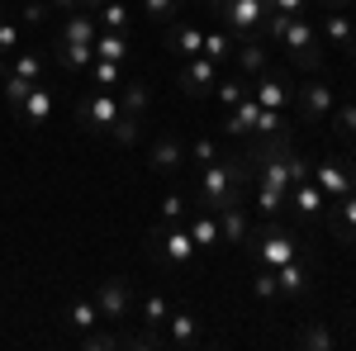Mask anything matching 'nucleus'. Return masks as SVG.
<instances>
[{
  "label": "nucleus",
  "mask_w": 356,
  "mask_h": 351,
  "mask_svg": "<svg viewBox=\"0 0 356 351\" xmlns=\"http://www.w3.org/2000/svg\"><path fill=\"white\" fill-rule=\"evenodd\" d=\"M285 199H290V195H280V190H271V186L257 181V209H261V218H275L280 209H285Z\"/></svg>",
  "instance_id": "41"
},
{
  "label": "nucleus",
  "mask_w": 356,
  "mask_h": 351,
  "mask_svg": "<svg viewBox=\"0 0 356 351\" xmlns=\"http://www.w3.org/2000/svg\"><path fill=\"white\" fill-rule=\"evenodd\" d=\"M147 252H152L166 270H186L195 256H200V247H195L186 223H152V228H147Z\"/></svg>",
  "instance_id": "3"
},
{
  "label": "nucleus",
  "mask_w": 356,
  "mask_h": 351,
  "mask_svg": "<svg viewBox=\"0 0 356 351\" xmlns=\"http://www.w3.org/2000/svg\"><path fill=\"white\" fill-rule=\"evenodd\" d=\"M309 181H314V186H318L323 195H328V204L356 190V176H352V171H347L342 162H337V157H323V162H314V171H309Z\"/></svg>",
  "instance_id": "11"
},
{
  "label": "nucleus",
  "mask_w": 356,
  "mask_h": 351,
  "mask_svg": "<svg viewBox=\"0 0 356 351\" xmlns=\"http://www.w3.org/2000/svg\"><path fill=\"white\" fill-rule=\"evenodd\" d=\"M275 280H280V295H285V299H304V295H309V270H304L300 256L285 261V266H275Z\"/></svg>",
  "instance_id": "23"
},
{
  "label": "nucleus",
  "mask_w": 356,
  "mask_h": 351,
  "mask_svg": "<svg viewBox=\"0 0 356 351\" xmlns=\"http://www.w3.org/2000/svg\"><path fill=\"white\" fill-rule=\"evenodd\" d=\"M233 53H238V38H233L228 28H204V48H200V57H209V62H228Z\"/></svg>",
  "instance_id": "26"
},
{
  "label": "nucleus",
  "mask_w": 356,
  "mask_h": 351,
  "mask_svg": "<svg viewBox=\"0 0 356 351\" xmlns=\"http://www.w3.org/2000/svg\"><path fill=\"white\" fill-rule=\"evenodd\" d=\"M214 15L223 19V28L247 43V38H266V0H204Z\"/></svg>",
  "instance_id": "4"
},
{
  "label": "nucleus",
  "mask_w": 356,
  "mask_h": 351,
  "mask_svg": "<svg viewBox=\"0 0 356 351\" xmlns=\"http://www.w3.org/2000/svg\"><path fill=\"white\" fill-rule=\"evenodd\" d=\"M290 204L300 209V218H318V214H328V195L314 186V181H300V186L290 190Z\"/></svg>",
  "instance_id": "20"
},
{
  "label": "nucleus",
  "mask_w": 356,
  "mask_h": 351,
  "mask_svg": "<svg viewBox=\"0 0 356 351\" xmlns=\"http://www.w3.org/2000/svg\"><path fill=\"white\" fill-rule=\"evenodd\" d=\"M119 105H124V114L143 119V109H147V85L143 81H124L119 85Z\"/></svg>",
  "instance_id": "33"
},
{
  "label": "nucleus",
  "mask_w": 356,
  "mask_h": 351,
  "mask_svg": "<svg viewBox=\"0 0 356 351\" xmlns=\"http://www.w3.org/2000/svg\"><path fill=\"white\" fill-rule=\"evenodd\" d=\"M143 15L152 24H176L186 15V0H143Z\"/></svg>",
  "instance_id": "31"
},
{
  "label": "nucleus",
  "mask_w": 356,
  "mask_h": 351,
  "mask_svg": "<svg viewBox=\"0 0 356 351\" xmlns=\"http://www.w3.org/2000/svg\"><path fill=\"white\" fill-rule=\"evenodd\" d=\"M43 67H48V57H43V53H24V48H19L10 72H19L24 81H43Z\"/></svg>",
  "instance_id": "38"
},
{
  "label": "nucleus",
  "mask_w": 356,
  "mask_h": 351,
  "mask_svg": "<svg viewBox=\"0 0 356 351\" xmlns=\"http://www.w3.org/2000/svg\"><path fill=\"white\" fill-rule=\"evenodd\" d=\"M62 318H67V327H76V332H95V327L105 323V318H100V309H95V299H81V295L62 309Z\"/></svg>",
  "instance_id": "22"
},
{
  "label": "nucleus",
  "mask_w": 356,
  "mask_h": 351,
  "mask_svg": "<svg viewBox=\"0 0 356 351\" xmlns=\"http://www.w3.org/2000/svg\"><path fill=\"white\" fill-rule=\"evenodd\" d=\"M266 15H309V0H266Z\"/></svg>",
  "instance_id": "46"
},
{
  "label": "nucleus",
  "mask_w": 356,
  "mask_h": 351,
  "mask_svg": "<svg viewBox=\"0 0 356 351\" xmlns=\"http://www.w3.org/2000/svg\"><path fill=\"white\" fill-rule=\"evenodd\" d=\"M129 19H134V15H129V5H124V0H100V5H95V24H100V28L129 33Z\"/></svg>",
  "instance_id": "27"
},
{
  "label": "nucleus",
  "mask_w": 356,
  "mask_h": 351,
  "mask_svg": "<svg viewBox=\"0 0 356 351\" xmlns=\"http://www.w3.org/2000/svg\"><path fill=\"white\" fill-rule=\"evenodd\" d=\"M15 114H19V124H29V129H43V124L53 119V90H43V81H38Z\"/></svg>",
  "instance_id": "18"
},
{
  "label": "nucleus",
  "mask_w": 356,
  "mask_h": 351,
  "mask_svg": "<svg viewBox=\"0 0 356 351\" xmlns=\"http://www.w3.org/2000/svg\"><path fill=\"white\" fill-rule=\"evenodd\" d=\"M352 19H356V15H352Z\"/></svg>",
  "instance_id": "52"
},
{
  "label": "nucleus",
  "mask_w": 356,
  "mask_h": 351,
  "mask_svg": "<svg viewBox=\"0 0 356 351\" xmlns=\"http://www.w3.org/2000/svg\"><path fill=\"white\" fill-rule=\"evenodd\" d=\"M295 342H300V347H314V351H332L337 347V337H332L323 323H304L300 332H295Z\"/></svg>",
  "instance_id": "32"
},
{
  "label": "nucleus",
  "mask_w": 356,
  "mask_h": 351,
  "mask_svg": "<svg viewBox=\"0 0 356 351\" xmlns=\"http://www.w3.org/2000/svg\"><path fill=\"white\" fill-rule=\"evenodd\" d=\"M252 181L243 157H214L209 166H200L195 176V204L200 209H223L233 199H243V186Z\"/></svg>",
  "instance_id": "1"
},
{
  "label": "nucleus",
  "mask_w": 356,
  "mask_h": 351,
  "mask_svg": "<svg viewBox=\"0 0 356 351\" xmlns=\"http://www.w3.org/2000/svg\"><path fill=\"white\" fill-rule=\"evenodd\" d=\"M110 133H114V142H119V147H134V142H138V119H134V114H124Z\"/></svg>",
  "instance_id": "44"
},
{
  "label": "nucleus",
  "mask_w": 356,
  "mask_h": 351,
  "mask_svg": "<svg viewBox=\"0 0 356 351\" xmlns=\"http://www.w3.org/2000/svg\"><path fill=\"white\" fill-rule=\"evenodd\" d=\"M238 62H243V76H261L266 72V38H247V43H238Z\"/></svg>",
  "instance_id": "29"
},
{
  "label": "nucleus",
  "mask_w": 356,
  "mask_h": 351,
  "mask_svg": "<svg viewBox=\"0 0 356 351\" xmlns=\"http://www.w3.org/2000/svg\"><path fill=\"white\" fill-rule=\"evenodd\" d=\"M19 48H24V24L0 15V53H19Z\"/></svg>",
  "instance_id": "40"
},
{
  "label": "nucleus",
  "mask_w": 356,
  "mask_h": 351,
  "mask_svg": "<svg viewBox=\"0 0 356 351\" xmlns=\"http://www.w3.org/2000/svg\"><path fill=\"white\" fill-rule=\"evenodd\" d=\"M252 100L261 109H290L295 105V85L285 81V76H275V72H261L257 85H252Z\"/></svg>",
  "instance_id": "13"
},
{
  "label": "nucleus",
  "mask_w": 356,
  "mask_h": 351,
  "mask_svg": "<svg viewBox=\"0 0 356 351\" xmlns=\"http://www.w3.org/2000/svg\"><path fill=\"white\" fill-rule=\"evenodd\" d=\"M176 85H181L191 100L214 95V85H219V62H209V57H186L181 72H176Z\"/></svg>",
  "instance_id": "9"
},
{
  "label": "nucleus",
  "mask_w": 356,
  "mask_h": 351,
  "mask_svg": "<svg viewBox=\"0 0 356 351\" xmlns=\"http://www.w3.org/2000/svg\"><path fill=\"white\" fill-rule=\"evenodd\" d=\"M318 10H352V0H314Z\"/></svg>",
  "instance_id": "50"
},
{
  "label": "nucleus",
  "mask_w": 356,
  "mask_h": 351,
  "mask_svg": "<svg viewBox=\"0 0 356 351\" xmlns=\"http://www.w3.org/2000/svg\"><path fill=\"white\" fill-rule=\"evenodd\" d=\"M328 124H332V133H337V138H356V100H342V105H332Z\"/></svg>",
  "instance_id": "35"
},
{
  "label": "nucleus",
  "mask_w": 356,
  "mask_h": 351,
  "mask_svg": "<svg viewBox=\"0 0 356 351\" xmlns=\"http://www.w3.org/2000/svg\"><path fill=\"white\" fill-rule=\"evenodd\" d=\"M332 105H337V90L328 81H318V76H309V81L295 90V109H300V124H328Z\"/></svg>",
  "instance_id": "7"
},
{
  "label": "nucleus",
  "mask_w": 356,
  "mask_h": 351,
  "mask_svg": "<svg viewBox=\"0 0 356 351\" xmlns=\"http://www.w3.org/2000/svg\"><path fill=\"white\" fill-rule=\"evenodd\" d=\"M247 95H252V85H247L243 76H228V81L219 76V85H214V100H219L223 109H233L238 100H247Z\"/></svg>",
  "instance_id": "34"
},
{
  "label": "nucleus",
  "mask_w": 356,
  "mask_h": 351,
  "mask_svg": "<svg viewBox=\"0 0 356 351\" xmlns=\"http://www.w3.org/2000/svg\"><path fill=\"white\" fill-rule=\"evenodd\" d=\"M328 228H332V233H337L347 247H356V190L328 204Z\"/></svg>",
  "instance_id": "17"
},
{
  "label": "nucleus",
  "mask_w": 356,
  "mask_h": 351,
  "mask_svg": "<svg viewBox=\"0 0 356 351\" xmlns=\"http://www.w3.org/2000/svg\"><path fill=\"white\" fill-rule=\"evenodd\" d=\"M147 166H152L157 176H176L181 166H191V147H186L176 133H162L157 142H152V152H147Z\"/></svg>",
  "instance_id": "12"
},
{
  "label": "nucleus",
  "mask_w": 356,
  "mask_h": 351,
  "mask_svg": "<svg viewBox=\"0 0 356 351\" xmlns=\"http://www.w3.org/2000/svg\"><path fill=\"white\" fill-rule=\"evenodd\" d=\"M90 299H95V309H100L105 323H119V318H129V309H134V285H129L124 275H110V280L95 285Z\"/></svg>",
  "instance_id": "8"
},
{
  "label": "nucleus",
  "mask_w": 356,
  "mask_h": 351,
  "mask_svg": "<svg viewBox=\"0 0 356 351\" xmlns=\"http://www.w3.org/2000/svg\"><path fill=\"white\" fill-rule=\"evenodd\" d=\"M48 10H57V15H72V10H86V0H48Z\"/></svg>",
  "instance_id": "49"
},
{
  "label": "nucleus",
  "mask_w": 356,
  "mask_h": 351,
  "mask_svg": "<svg viewBox=\"0 0 356 351\" xmlns=\"http://www.w3.org/2000/svg\"><path fill=\"white\" fill-rule=\"evenodd\" d=\"M166 48L176 57H200V48H204V28L191 24L186 15L176 19V24H166Z\"/></svg>",
  "instance_id": "16"
},
{
  "label": "nucleus",
  "mask_w": 356,
  "mask_h": 351,
  "mask_svg": "<svg viewBox=\"0 0 356 351\" xmlns=\"http://www.w3.org/2000/svg\"><path fill=\"white\" fill-rule=\"evenodd\" d=\"M223 114H228V133H233V138H247L252 129H257V114H261V105L247 95V100H238V105L223 109Z\"/></svg>",
  "instance_id": "25"
},
{
  "label": "nucleus",
  "mask_w": 356,
  "mask_h": 351,
  "mask_svg": "<svg viewBox=\"0 0 356 351\" xmlns=\"http://www.w3.org/2000/svg\"><path fill=\"white\" fill-rule=\"evenodd\" d=\"M43 19H48V0H24V15H19V24L38 28Z\"/></svg>",
  "instance_id": "45"
},
{
  "label": "nucleus",
  "mask_w": 356,
  "mask_h": 351,
  "mask_svg": "<svg viewBox=\"0 0 356 351\" xmlns=\"http://www.w3.org/2000/svg\"><path fill=\"white\" fill-rule=\"evenodd\" d=\"M57 67L62 72H90V62H95V43H62L57 38Z\"/></svg>",
  "instance_id": "21"
},
{
  "label": "nucleus",
  "mask_w": 356,
  "mask_h": 351,
  "mask_svg": "<svg viewBox=\"0 0 356 351\" xmlns=\"http://www.w3.org/2000/svg\"><path fill=\"white\" fill-rule=\"evenodd\" d=\"M81 347H90V351H105V347H114V337H105V332H81Z\"/></svg>",
  "instance_id": "48"
},
{
  "label": "nucleus",
  "mask_w": 356,
  "mask_h": 351,
  "mask_svg": "<svg viewBox=\"0 0 356 351\" xmlns=\"http://www.w3.org/2000/svg\"><path fill=\"white\" fill-rule=\"evenodd\" d=\"M95 33H100V24H95V15H86V10H72V15L62 19V43H95Z\"/></svg>",
  "instance_id": "24"
},
{
  "label": "nucleus",
  "mask_w": 356,
  "mask_h": 351,
  "mask_svg": "<svg viewBox=\"0 0 356 351\" xmlns=\"http://www.w3.org/2000/svg\"><path fill=\"white\" fill-rule=\"evenodd\" d=\"M186 214H191V199L181 195V190H171L162 199V214H157V223H186Z\"/></svg>",
  "instance_id": "39"
},
{
  "label": "nucleus",
  "mask_w": 356,
  "mask_h": 351,
  "mask_svg": "<svg viewBox=\"0 0 356 351\" xmlns=\"http://www.w3.org/2000/svg\"><path fill=\"white\" fill-rule=\"evenodd\" d=\"M252 295L261 299V304L280 299V280H275V270H271V266H261V270H257V280H252Z\"/></svg>",
  "instance_id": "42"
},
{
  "label": "nucleus",
  "mask_w": 356,
  "mask_h": 351,
  "mask_svg": "<svg viewBox=\"0 0 356 351\" xmlns=\"http://www.w3.org/2000/svg\"><path fill=\"white\" fill-rule=\"evenodd\" d=\"M186 228H191V238L200 252H214V247L223 243V233H219V214L214 209H200V204H191V214H186Z\"/></svg>",
  "instance_id": "15"
},
{
  "label": "nucleus",
  "mask_w": 356,
  "mask_h": 351,
  "mask_svg": "<svg viewBox=\"0 0 356 351\" xmlns=\"http://www.w3.org/2000/svg\"><path fill=\"white\" fill-rule=\"evenodd\" d=\"M166 313H171V299L166 295H147L143 299V327H147V332H157V327L166 323Z\"/></svg>",
  "instance_id": "37"
},
{
  "label": "nucleus",
  "mask_w": 356,
  "mask_h": 351,
  "mask_svg": "<svg viewBox=\"0 0 356 351\" xmlns=\"http://www.w3.org/2000/svg\"><path fill=\"white\" fill-rule=\"evenodd\" d=\"M95 57H110V62H124V57H129V33H114V28H100V33H95Z\"/></svg>",
  "instance_id": "30"
},
{
  "label": "nucleus",
  "mask_w": 356,
  "mask_h": 351,
  "mask_svg": "<svg viewBox=\"0 0 356 351\" xmlns=\"http://www.w3.org/2000/svg\"><path fill=\"white\" fill-rule=\"evenodd\" d=\"M124 119V105H119V90H100V85H90L81 95V129L86 133H110L114 124Z\"/></svg>",
  "instance_id": "6"
},
{
  "label": "nucleus",
  "mask_w": 356,
  "mask_h": 351,
  "mask_svg": "<svg viewBox=\"0 0 356 351\" xmlns=\"http://www.w3.org/2000/svg\"><path fill=\"white\" fill-rule=\"evenodd\" d=\"M5 72H10V67H5V62H0V76H5Z\"/></svg>",
  "instance_id": "51"
},
{
  "label": "nucleus",
  "mask_w": 356,
  "mask_h": 351,
  "mask_svg": "<svg viewBox=\"0 0 356 351\" xmlns=\"http://www.w3.org/2000/svg\"><path fill=\"white\" fill-rule=\"evenodd\" d=\"M309 171H314V162H304L300 152H290V181L300 186V181H309Z\"/></svg>",
  "instance_id": "47"
},
{
  "label": "nucleus",
  "mask_w": 356,
  "mask_h": 351,
  "mask_svg": "<svg viewBox=\"0 0 356 351\" xmlns=\"http://www.w3.org/2000/svg\"><path fill=\"white\" fill-rule=\"evenodd\" d=\"M86 76H90V85H100V90H119V85H124V62H110V57H95Z\"/></svg>",
  "instance_id": "28"
},
{
  "label": "nucleus",
  "mask_w": 356,
  "mask_h": 351,
  "mask_svg": "<svg viewBox=\"0 0 356 351\" xmlns=\"http://www.w3.org/2000/svg\"><path fill=\"white\" fill-rule=\"evenodd\" d=\"M275 43L290 53V62H295L300 72H309V76H318V72H323V38H318V28H314L309 15H295L290 24L280 28V38H275Z\"/></svg>",
  "instance_id": "2"
},
{
  "label": "nucleus",
  "mask_w": 356,
  "mask_h": 351,
  "mask_svg": "<svg viewBox=\"0 0 356 351\" xmlns=\"http://www.w3.org/2000/svg\"><path fill=\"white\" fill-rule=\"evenodd\" d=\"M33 85H38V81H24L19 72H5V76H0V95L10 100V109H19V105H24V95L33 90Z\"/></svg>",
  "instance_id": "36"
},
{
  "label": "nucleus",
  "mask_w": 356,
  "mask_h": 351,
  "mask_svg": "<svg viewBox=\"0 0 356 351\" xmlns=\"http://www.w3.org/2000/svg\"><path fill=\"white\" fill-rule=\"evenodd\" d=\"M162 327H166V347H191L195 337H200V318H195L191 309H171Z\"/></svg>",
  "instance_id": "19"
},
{
  "label": "nucleus",
  "mask_w": 356,
  "mask_h": 351,
  "mask_svg": "<svg viewBox=\"0 0 356 351\" xmlns=\"http://www.w3.org/2000/svg\"><path fill=\"white\" fill-rule=\"evenodd\" d=\"M318 38L332 43V48H342V53L356 62V19H352V10H323V19H318Z\"/></svg>",
  "instance_id": "10"
},
{
  "label": "nucleus",
  "mask_w": 356,
  "mask_h": 351,
  "mask_svg": "<svg viewBox=\"0 0 356 351\" xmlns=\"http://www.w3.org/2000/svg\"><path fill=\"white\" fill-rule=\"evenodd\" d=\"M219 214V233L228 247H247V238H252V218H247V204L243 199H233V204H223V209H214Z\"/></svg>",
  "instance_id": "14"
},
{
  "label": "nucleus",
  "mask_w": 356,
  "mask_h": 351,
  "mask_svg": "<svg viewBox=\"0 0 356 351\" xmlns=\"http://www.w3.org/2000/svg\"><path fill=\"white\" fill-rule=\"evenodd\" d=\"M214 157H219V142L214 138H195L191 142V166H209Z\"/></svg>",
  "instance_id": "43"
},
{
  "label": "nucleus",
  "mask_w": 356,
  "mask_h": 351,
  "mask_svg": "<svg viewBox=\"0 0 356 351\" xmlns=\"http://www.w3.org/2000/svg\"><path fill=\"white\" fill-rule=\"evenodd\" d=\"M247 252H252V261L257 266H285V261H295L300 256V238L285 228V223H275V218H266L261 223V233H252L247 238Z\"/></svg>",
  "instance_id": "5"
}]
</instances>
